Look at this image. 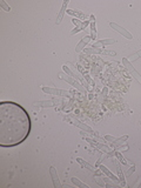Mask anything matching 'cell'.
Listing matches in <instances>:
<instances>
[{"mask_svg": "<svg viewBox=\"0 0 141 188\" xmlns=\"http://www.w3.org/2000/svg\"><path fill=\"white\" fill-rule=\"evenodd\" d=\"M72 21H73V24H75V25H77V26H78V27H80V25H81V24H82V22H80V21H79V20H78V19H73V20H72Z\"/></svg>", "mask_w": 141, "mask_h": 188, "instance_id": "obj_30", "label": "cell"}, {"mask_svg": "<svg viewBox=\"0 0 141 188\" xmlns=\"http://www.w3.org/2000/svg\"><path fill=\"white\" fill-rule=\"evenodd\" d=\"M68 3H69L68 0H66V1H64V4H62V7H61V10H60V12H59V14H58V18H56V21H55V24H56V25H59V24L62 21L64 14H65V12L67 11V10H66V7H67Z\"/></svg>", "mask_w": 141, "mask_h": 188, "instance_id": "obj_12", "label": "cell"}, {"mask_svg": "<svg viewBox=\"0 0 141 188\" xmlns=\"http://www.w3.org/2000/svg\"><path fill=\"white\" fill-rule=\"evenodd\" d=\"M141 56V50L140 51H138V52H135L132 56H131V60L132 61H134V60H136V59H139V58Z\"/></svg>", "mask_w": 141, "mask_h": 188, "instance_id": "obj_24", "label": "cell"}, {"mask_svg": "<svg viewBox=\"0 0 141 188\" xmlns=\"http://www.w3.org/2000/svg\"><path fill=\"white\" fill-rule=\"evenodd\" d=\"M109 26L113 28L114 31H117V32H119L120 34H122L125 38H127V39H129V40H132L133 39V35L127 31V30H125L123 27H121V26H119L118 24H115V22H109Z\"/></svg>", "mask_w": 141, "mask_h": 188, "instance_id": "obj_5", "label": "cell"}, {"mask_svg": "<svg viewBox=\"0 0 141 188\" xmlns=\"http://www.w3.org/2000/svg\"><path fill=\"white\" fill-rule=\"evenodd\" d=\"M91 39L95 40L96 39V27H95V20L91 21Z\"/></svg>", "mask_w": 141, "mask_h": 188, "instance_id": "obj_16", "label": "cell"}, {"mask_svg": "<svg viewBox=\"0 0 141 188\" xmlns=\"http://www.w3.org/2000/svg\"><path fill=\"white\" fill-rule=\"evenodd\" d=\"M95 182H96L99 186H101V187H106V182H105L104 180H101V179L99 178V176H96V178H95Z\"/></svg>", "mask_w": 141, "mask_h": 188, "instance_id": "obj_25", "label": "cell"}, {"mask_svg": "<svg viewBox=\"0 0 141 188\" xmlns=\"http://www.w3.org/2000/svg\"><path fill=\"white\" fill-rule=\"evenodd\" d=\"M102 179H104V181L106 182V187H107V188H118V186L114 183V181H113L110 178L107 176V178H102Z\"/></svg>", "mask_w": 141, "mask_h": 188, "instance_id": "obj_17", "label": "cell"}, {"mask_svg": "<svg viewBox=\"0 0 141 188\" xmlns=\"http://www.w3.org/2000/svg\"><path fill=\"white\" fill-rule=\"evenodd\" d=\"M85 78H86V80H87V81H88L89 83H92V85L94 83V81H93V80H92V79L89 78V75H87V74H85Z\"/></svg>", "mask_w": 141, "mask_h": 188, "instance_id": "obj_29", "label": "cell"}, {"mask_svg": "<svg viewBox=\"0 0 141 188\" xmlns=\"http://www.w3.org/2000/svg\"><path fill=\"white\" fill-rule=\"evenodd\" d=\"M83 52L86 54H101L102 53V50L99 48V47H89V48H85Z\"/></svg>", "mask_w": 141, "mask_h": 188, "instance_id": "obj_14", "label": "cell"}, {"mask_svg": "<svg viewBox=\"0 0 141 188\" xmlns=\"http://www.w3.org/2000/svg\"><path fill=\"white\" fill-rule=\"evenodd\" d=\"M69 118H70V120H72V124L75 125V126H78L79 128H81L82 131H86L87 133H92V132H93V129H92L89 126H87V125H85V124L80 122L78 119H75V118L73 117V115H69Z\"/></svg>", "mask_w": 141, "mask_h": 188, "instance_id": "obj_8", "label": "cell"}, {"mask_svg": "<svg viewBox=\"0 0 141 188\" xmlns=\"http://www.w3.org/2000/svg\"><path fill=\"white\" fill-rule=\"evenodd\" d=\"M31 131V120L27 112L16 102L0 104V146L14 147L25 141Z\"/></svg>", "mask_w": 141, "mask_h": 188, "instance_id": "obj_1", "label": "cell"}, {"mask_svg": "<svg viewBox=\"0 0 141 188\" xmlns=\"http://www.w3.org/2000/svg\"><path fill=\"white\" fill-rule=\"evenodd\" d=\"M102 54L105 55H115L114 51H107V50H102Z\"/></svg>", "mask_w": 141, "mask_h": 188, "instance_id": "obj_27", "label": "cell"}, {"mask_svg": "<svg viewBox=\"0 0 141 188\" xmlns=\"http://www.w3.org/2000/svg\"><path fill=\"white\" fill-rule=\"evenodd\" d=\"M80 31H81V30H80V28H79V27H77V28H75V30H73L72 32H70V35H74L75 33H78V32H80Z\"/></svg>", "mask_w": 141, "mask_h": 188, "instance_id": "obj_28", "label": "cell"}, {"mask_svg": "<svg viewBox=\"0 0 141 188\" xmlns=\"http://www.w3.org/2000/svg\"><path fill=\"white\" fill-rule=\"evenodd\" d=\"M66 12L69 14V16H73V17H75V18H78V19H81V20H85V19L88 18L87 14H85L83 12L78 11V10H67Z\"/></svg>", "mask_w": 141, "mask_h": 188, "instance_id": "obj_9", "label": "cell"}, {"mask_svg": "<svg viewBox=\"0 0 141 188\" xmlns=\"http://www.w3.org/2000/svg\"><path fill=\"white\" fill-rule=\"evenodd\" d=\"M62 71L65 72V73H66L68 77H72V78H73V71H70V69H69V68H68L66 65H64V66H62Z\"/></svg>", "mask_w": 141, "mask_h": 188, "instance_id": "obj_22", "label": "cell"}, {"mask_svg": "<svg viewBox=\"0 0 141 188\" xmlns=\"http://www.w3.org/2000/svg\"><path fill=\"white\" fill-rule=\"evenodd\" d=\"M59 78L60 79H62V80H65L66 82H68L69 85H72L73 87H75L78 91H80L81 93H85L86 94V92H87V90L83 87V86L81 85V83H79L74 78H72V77H67V75H65V74H62V73H60L59 74Z\"/></svg>", "mask_w": 141, "mask_h": 188, "instance_id": "obj_2", "label": "cell"}, {"mask_svg": "<svg viewBox=\"0 0 141 188\" xmlns=\"http://www.w3.org/2000/svg\"><path fill=\"white\" fill-rule=\"evenodd\" d=\"M127 139H128V135H123V136H121V138H119L115 142H113L112 143V146H114V147H118V146H120V145L122 143V142H125Z\"/></svg>", "mask_w": 141, "mask_h": 188, "instance_id": "obj_19", "label": "cell"}, {"mask_svg": "<svg viewBox=\"0 0 141 188\" xmlns=\"http://www.w3.org/2000/svg\"><path fill=\"white\" fill-rule=\"evenodd\" d=\"M49 174H51V178H52V181H53V186H54L55 188H61L62 185L60 183L59 176H58V174H56V169H55L53 166L49 168Z\"/></svg>", "mask_w": 141, "mask_h": 188, "instance_id": "obj_7", "label": "cell"}, {"mask_svg": "<svg viewBox=\"0 0 141 188\" xmlns=\"http://www.w3.org/2000/svg\"><path fill=\"white\" fill-rule=\"evenodd\" d=\"M77 161L82 166V167H85V168H87L88 170H91V172H94L95 173V167L94 166H92V165H89L88 162H86V161H85V160H82V159L81 157H77Z\"/></svg>", "mask_w": 141, "mask_h": 188, "instance_id": "obj_13", "label": "cell"}, {"mask_svg": "<svg viewBox=\"0 0 141 188\" xmlns=\"http://www.w3.org/2000/svg\"><path fill=\"white\" fill-rule=\"evenodd\" d=\"M115 41H117L115 39H105V40H100V41H99V44H101V45L106 46V45H110V44H114Z\"/></svg>", "mask_w": 141, "mask_h": 188, "instance_id": "obj_20", "label": "cell"}, {"mask_svg": "<svg viewBox=\"0 0 141 188\" xmlns=\"http://www.w3.org/2000/svg\"><path fill=\"white\" fill-rule=\"evenodd\" d=\"M70 180H72V182L77 186V187H80V188H89L87 185H85L83 182H81L78 178H72V179H70Z\"/></svg>", "mask_w": 141, "mask_h": 188, "instance_id": "obj_18", "label": "cell"}, {"mask_svg": "<svg viewBox=\"0 0 141 188\" xmlns=\"http://www.w3.org/2000/svg\"><path fill=\"white\" fill-rule=\"evenodd\" d=\"M122 65L125 66V68H127V69H128V71L131 72V73L133 74V77H134L139 82H141V77H140V74L135 71V68L132 66L131 61H129L128 59H127V58H123V59H122Z\"/></svg>", "mask_w": 141, "mask_h": 188, "instance_id": "obj_4", "label": "cell"}, {"mask_svg": "<svg viewBox=\"0 0 141 188\" xmlns=\"http://www.w3.org/2000/svg\"><path fill=\"white\" fill-rule=\"evenodd\" d=\"M85 139H86V141H88L91 145H93V146L98 147L99 149H101V152H104V153H107V154H109V155H113V154H114V153L112 152V149H110L109 147L105 146V145H102V143H98V142H95L93 139H89V138H87V136H85Z\"/></svg>", "mask_w": 141, "mask_h": 188, "instance_id": "obj_6", "label": "cell"}, {"mask_svg": "<svg viewBox=\"0 0 141 188\" xmlns=\"http://www.w3.org/2000/svg\"><path fill=\"white\" fill-rule=\"evenodd\" d=\"M114 155L118 157V160H119V161H120L122 165H126V164H127V161L125 160V157L121 155V153H119V152H115V153H114Z\"/></svg>", "mask_w": 141, "mask_h": 188, "instance_id": "obj_21", "label": "cell"}, {"mask_svg": "<svg viewBox=\"0 0 141 188\" xmlns=\"http://www.w3.org/2000/svg\"><path fill=\"white\" fill-rule=\"evenodd\" d=\"M99 168H100V169L102 170V173H105V174H106L108 178H110L113 181H117V182H118V181H120V179H119L118 176H115V175L113 174V173H112V172H110V170H109L107 167H105L104 165H100V166H99Z\"/></svg>", "mask_w": 141, "mask_h": 188, "instance_id": "obj_11", "label": "cell"}, {"mask_svg": "<svg viewBox=\"0 0 141 188\" xmlns=\"http://www.w3.org/2000/svg\"><path fill=\"white\" fill-rule=\"evenodd\" d=\"M54 104L52 100H45V101H39V102H35L34 106H40V107H52Z\"/></svg>", "mask_w": 141, "mask_h": 188, "instance_id": "obj_15", "label": "cell"}, {"mask_svg": "<svg viewBox=\"0 0 141 188\" xmlns=\"http://www.w3.org/2000/svg\"><path fill=\"white\" fill-rule=\"evenodd\" d=\"M89 40H91V37H83L81 40H80V42L77 45V47H75V52H81V51H83L85 50V46H86L88 42H89Z\"/></svg>", "mask_w": 141, "mask_h": 188, "instance_id": "obj_10", "label": "cell"}, {"mask_svg": "<svg viewBox=\"0 0 141 188\" xmlns=\"http://www.w3.org/2000/svg\"><path fill=\"white\" fill-rule=\"evenodd\" d=\"M119 138H114V136H110V135H105V140H107V141H109V142H115L117 140H118Z\"/></svg>", "mask_w": 141, "mask_h": 188, "instance_id": "obj_26", "label": "cell"}, {"mask_svg": "<svg viewBox=\"0 0 141 188\" xmlns=\"http://www.w3.org/2000/svg\"><path fill=\"white\" fill-rule=\"evenodd\" d=\"M0 6H1L3 10L6 11V12H9V11H11V7H9V6L4 1V0H0Z\"/></svg>", "mask_w": 141, "mask_h": 188, "instance_id": "obj_23", "label": "cell"}, {"mask_svg": "<svg viewBox=\"0 0 141 188\" xmlns=\"http://www.w3.org/2000/svg\"><path fill=\"white\" fill-rule=\"evenodd\" d=\"M134 169H135V167H134V166H132V168H131V169L128 170V173H127V176H128V175H131L132 173L134 172Z\"/></svg>", "mask_w": 141, "mask_h": 188, "instance_id": "obj_31", "label": "cell"}, {"mask_svg": "<svg viewBox=\"0 0 141 188\" xmlns=\"http://www.w3.org/2000/svg\"><path fill=\"white\" fill-rule=\"evenodd\" d=\"M41 90L47 94L60 95V96H69V93L67 91H64V90H56V88H52V87H45V86H42Z\"/></svg>", "mask_w": 141, "mask_h": 188, "instance_id": "obj_3", "label": "cell"}]
</instances>
